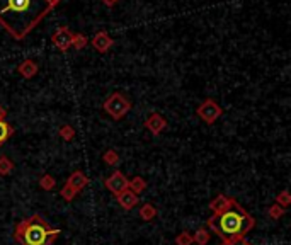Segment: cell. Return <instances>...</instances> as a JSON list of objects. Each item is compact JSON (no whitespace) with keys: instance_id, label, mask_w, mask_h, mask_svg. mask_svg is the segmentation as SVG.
Segmentation results:
<instances>
[{"instance_id":"obj_1","label":"cell","mask_w":291,"mask_h":245,"mask_svg":"<svg viewBox=\"0 0 291 245\" xmlns=\"http://www.w3.org/2000/svg\"><path fill=\"white\" fill-rule=\"evenodd\" d=\"M206 227L221 242H232V240L245 238L254 230L255 218L242 208L239 201L232 198L220 213H213L208 218Z\"/></svg>"},{"instance_id":"obj_2","label":"cell","mask_w":291,"mask_h":245,"mask_svg":"<svg viewBox=\"0 0 291 245\" xmlns=\"http://www.w3.org/2000/svg\"><path fill=\"white\" fill-rule=\"evenodd\" d=\"M58 237L60 230L50 227L38 213L19 222L14 230V240L19 245H53Z\"/></svg>"},{"instance_id":"obj_3","label":"cell","mask_w":291,"mask_h":245,"mask_svg":"<svg viewBox=\"0 0 291 245\" xmlns=\"http://www.w3.org/2000/svg\"><path fill=\"white\" fill-rule=\"evenodd\" d=\"M132 107H133L132 101H130L124 94H121V92H113V94H109L108 99H106L103 104V109L106 111V114L113 117L114 121L123 119V117L132 111Z\"/></svg>"},{"instance_id":"obj_4","label":"cell","mask_w":291,"mask_h":245,"mask_svg":"<svg viewBox=\"0 0 291 245\" xmlns=\"http://www.w3.org/2000/svg\"><path fill=\"white\" fill-rule=\"evenodd\" d=\"M89 182H90V179L87 177L82 170H75V172H72L69 175L65 186H63L61 191H60V196L65 201H69V203H70V201H74L77 196L80 194L82 189H85L87 186H89Z\"/></svg>"},{"instance_id":"obj_5","label":"cell","mask_w":291,"mask_h":245,"mask_svg":"<svg viewBox=\"0 0 291 245\" xmlns=\"http://www.w3.org/2000/svg\"><path fill=\"white\" fill-rule=\"evenodd\" d=\"M35 11V2L33 0H6L0 7V24L6 16H29V12Z\"/></svg>"},{"instance_id":"obj_6","label":"cell","mask_w":291,"mask_h":245,"mask_svg":"<svg viewBox=\"0 0 291 245\" xmlns=\"http://www.w3.org/2000/svg\"><path fill=\"white\" fill-rule=\"evenodd\" d=\"M196 114L200 116L206 125H215V122L220 119V116L223 114V109L215 99H205L198 106Z\"/></svg>"},{"instance_id":"obj_7","label":"cell","mask_w":291,"mask_h":245,"mask_svg":"<svg viewBox=\"0 0 291 245\" xmlns=\"http://www.w3.org/2000/svg\"><path fill=\"white\" fill-rule=\"evenodd\" d=\"M72 38H74V33L70 31V27L69 26H60L55 33L51 34V43L56 50L67 53L72 48Z\"/></svg>"},{"instance_id":"obj_8","label":"cell","mask_w":291,"mask_h":245,"mask_svg":"<svg viewBox=\"0 0 291 245\" xmlns=\"http://www.w3.org/2000/svg\"><path fill=\"white\" fill-rule=\"evenodd\" d=\"M104 186L111 194L118 196L119 193L128 189V177H126L121 170H114V172L104 180Z\"/></svg>"},{"instance_id":"obj_9","label":"cell","mask_w":291,"mask_h":245,"mask_svg":"<svg viewBox=\"0 0 291 245\" xmlns=\"http://www.w3.org/2000/svg\"><path fill=\"white\" fill-rule=\"evenodd\" d=\"M143 125H145V128L150 131V133L155 135V136H158V135H162L164 131H166L167 119L162 114H160V112H150Z\"/></svg>"},{"instance_id":"obj_10","label":"cell","mask_w":291,"mask_h":245,"mask_svg":"<svg viewBox=\"0 0 291 245\" xmlns=\"http://www.w3.org/2000/svg\"><path fill=\"white\" fill-rule=\"evenodd\" d=\"M89 43L94 46L95 51L103 53V55H104V53H108L111 48L114 46V39L109 36L108 31H97L94 34V38H92Z\"/></svg>"},{"instance_id":"obj_11","label":"cell","mask_w":291,"mask_h":245,"mask_svg":"<svg viewBox=\"0 0 291 245\" xmlns=\"http://www.w3.org/2000/svg\"><path fill=\"white\" fill-rule=\"evenodd\" d=\"M116 201H118V204L121 208L124 209V211H132V209L137 208V204L140 203L138 196L132 193L130 189L123 191V193H119L118 196H116Z\"/></svg>"},{"instance_id":"obj_12","label":"cell","mask_w":291,"mask_h":245,"mask_svg":"<svg viewBox=\"0 0 291 245\" xmlns=\"http://www.w3.org/2000/svg\"><path fill=\"white\" fill-rule=\"evenodd\" d=\"M38 72H40V67H38V63L35 60H31V58H26V60L21 62L17 65V73L22 78H26V80H29V78H33V77H36Z\"/></svg>"},{"instance_id":"obj_13","label":"cell","mask_w":291,"mask_h":245,"mask_svg":"<svg viewBox=\"0 0 291 245\" xmlns=\"http://www.w3.org/2000/svg\"><path fill=\"white\" fill-rule=\"evenodd\" d=\"M138 217L142 218L143 222H153V220L158 217V209L155 208L152 203H143L138 211Z\"/></svg>"},{"instance_id":"obj_14","label":"cell","mask_w":291,"mask_h":245,"mask_svg":"<svg viewBox=\"0 0 291 245\" xmlns=\"http://www.w3.org/2000/svg\"><path fill=\"white\" fill-rule=\"evenodd\" d=\"M147 188H148V182L143 177H140V175H135L133 179L128 180V189L132 191V193L137 194V196L142 194Z\"/></svg>"},{"instance_id":"obj_15","label":"cell","mask_w":291,"mask_h":245,"mask_svg":"<svg viewBox=\"0 0 291 245\" xmlns=\"http://www.w3.org/2000/svg\"><path fill=\"white\" fill-rule=\"evenodd\" d=\"M230 199L232 198H229V196H225V194H218L210 201V209L213 213H220L221 209L230 203Z\"/></svg>"},{"instance_id":"obj_16","label":"cell","mask_w":291,"mask_h":245,"mask_svg":"<svg viewBox=\"0 0 291 245\" xmlns=\"http://www.w3.org/2000/svg\"><path fill=\"white\" fill-rule=\"evenodd\" d=\"M210 238H211V233L208 228H200L196 230V233L192 235V243L196 245H208L210 243Z\"/></svg>"},{"instance_id":"obj_17","label":"cell","mask_w":291,"mask_h":245,"mask_svg":"<svg viewBox=\"0 0 291 245\" xmlns=\"http://www.w3.org/2000/svg\"><path fill=\"white\" fill-rule=\"evenodd\" d=\"M14 172V162L7 155H0V175L7 177Z\"/></svg>"},{"instance_id":"obj_18","label":"cell","mask_w":291,"mask_h":245,"mask_svg":"<svg viewBox=\"0 0 291 245\" xmlns=\"http://www.w3.org/2000/svg\"><path fill=\"white\" fill-rule=\"evenodd\" d=\"M58 135H60V138L63 141H74L77 131L72 125H61L60 128H58Z\"/></svg>"},{"instance_id":"obj_19","label":"cell","mask_w":291,"mask_h":245,"mask_svg":"<svg viewBox=\"0 0 291 245\" xmlns=\"http://www.w3.org/2000/svg\"><path fill=\"white\" fill-rule=\"evenodd\" d=\"M119 160H121L119 154L116 150H113V148L106 150L104 154H103V162H104L106 165H109V167H116V165L119 164Z\"/></svg>"},{"instance_id":"obj_20","label":"cell","mask_w":291,"mask_h":245,"mask_svg":"<svg viewBox=\"0 0 291 245\" xmlns=\"http://www.w3.org/2000/svg\"><path fill=\"white\" fill-rule=\"evenodd\" d=\"M14 135V128L9 125L7 121H0V146H2L6 141Z\"/></svg>"},{"instance_id":"obj_21","label":"cell","mask_w":291,"mask_h":245,"mask_svg":"<svg viewBox=\"0 0 291 245\" xmlns=\"http://www.w3.org/2000/svg\"><path fill=\"white\" fill-rule=\"evenodd\" d=\"M40 188L43 191H53L56 188V179L51 174H43L40 177Z\"/></svg>"},{"instance_id":"obj_22","label":"cell","mask_w":291,"mask_h":245,"mask_svg":"<svg viewBox=\"0 0 291 245\" xmlns=\"http://www.w3.org/2000/svg\"><path fill=\"white\" fill-rule=\"evenodd\" d=\"M87 43H89V39H87L85 34L74 33V38H72V46H74V50H77V51L84 50V48L87 46Z\"/></svg>"},{"instance_id":"obj_23","label":"cell","mask_w":291,"mask_h":245,"mask_svg":"<svg viewBox=\"0 0 291 245\" xmlns=\"http://www.w3.org/2000/svg\"><path fill=\"white\" fill-rule=\"evenodd\" d=\"M274 203L276 204H279L281 208H284V209H288V206L291 204V194H289V191H281V193L276 194V199H274Z\"/></svg>"},{"instance_id":"obj_24","label":"cell","mask_w":291,"mask_h":245,"mask_svg":"<svg viewBox=\"0 0 291 245\" xmlns=\"http://www.w3.org/2000/svg\"><path fill=\"white\" fill-rule=\"evenodd\" d=\"M268 215H269V218L271 220H274V222H278V220H281L286 215V209L284 208H281L279 204H271V206L268 208Z\"/></svg>"},{"instance_id":"obj_25","label":"cell","mask_w":291,"mask_h":245,"mask_svg":"<svg viewBox=\"0 0 291 245\" xmlns=\"http://www.w3.org/2000/svg\"><path fill=\"white\" fill-rule=\"evenodd\" d=\"M176 245H192V233L181 232L176 237Z\"/></svg>"},{"instance_id":"obj_26","label":"cell","mask_w":291,"mask_h":245,"mask_svg":"<svg viewBox=\"0 0 291 245\" xmlns=\"http://www.w3.org/2000/svg\"><path fill=\"white\" fill-rule=\"evenodd\" d=\"M221 245H252V243L247 242L245 238H242V240H232V242H223Z\"/></svg>"},{"instance_id":"obj_27","label":"cell","mask_w":291,"mask_h":245,"mask_svg":"<svg viewBox=\"0 0 291 245\" xmlns=\"http://www.w3.org/2000/svg\"><path fill=\"white\" fill-rule=\"evenodd\" d=\"M45 2H46V7L51 11V9H55V7L58 6V4L61 2V0H45Z\"/></svg>"},{"instance_id":"obj_28","label":"cell","mask_w":291,"mask_h":245,"mask_svg":"<svg viewBox=\"0 0 291 245\" xmlns=\"http://www.w3.org/2000/svg\"><path fill=\"white\" fill-rule=\"evenodd\" d=\"M101 2H103L106 7H114L116 4L119 2V0H101Z\"/></svg>"},{"instance_id":"obj_29","label":"cell","mask_w":291,"mask_h":245,"mask_svg":"<svg viewBox=\"0 0 291 245\" xmlns=\"http://www.w3.org/2000/svg\"><path fill=\"white\" fill-rule=\"evenodd\" d=\"M7 109L4 106H0V121H6V117H7Z\"/></svg>"}]
</instances>
